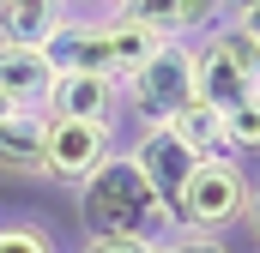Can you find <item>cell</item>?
<instances>
[{
    "label": "cell",
    "instance_id": "obj_1",
    "mask_svg": "<svg viewBox=\"0 0 260 253\" xmlns=\"http://www.w3.org/2000/svg\"><path fill=\"white\" fill-rule=\"evenodd\" d=\"M79 223H85V235H121V241H145V247H164L176 235V211L151 193V181L133 169L127 151L103 157L97 175H85Z\"/></svg>",
    "mask_w": 260,
    "mask_h": 253
},
{
    "label": "cell",
    "instance_id": "obj_2",
    "mask_svg": "<svg viewBox=\"0 0 260 253\" xmlns=\"http://www.w3.org/2000/svg\"><path fill=\"white\" fill-rule=\"evenodd\" d=\"M248 169H242V157H200L194 175L182 181L176 193V235H230V223H242V211H248Z\"/></svg>",
    "mask_w": 260,
    "mask_h": 253
},
{
    "label": "cell",
    "instance_id": "obj_3",
    "mask_svg": "<svg viewBox=\"0 0 260 253\" xmlns=\"http://www.w3.org/2000/svg\"><path fill=\"white\" fill-rule=\"evenodd\" d=\"M260 91V43L242 24H212L206 36H194V97L212 103L218 115L236 109L242 97Z\"/></svg>",
    "mask_w": 260,
    "mask_h": 253
},
{
    "label": "cell",
    "instance_id": "obj_4",
    "mask_svg": "<svg viewBox=\"0 0 260 253\" xmlns=\"http://www.w3.org/2000/svg\"><path fill=\"white\" fill-rule=\"evenodd\" d=\"M188 103H194V43L188 36H170L145 66H133L121 78V109L139 126H170Z\"/></svg>",
    "mask_w": 260,
    "mask_h": 253
},
{
    "label": "cell",
    "instance_id": "obj_5",
    "mask_svg": "<svg viewBox=\"0 0 260 253\" xmlns=\"http://www.w3.org/2000/svg\"><path fill=\"white\" fill-rule=\"evenodd\" d=\"M103 157H115V121H49L37 181H55V187L79 193L85 175H97Z\"/></svg>",
    "mask_w": 260,
    "mask_h": 253
},
{
    "label": "cell",
    "instance_id": "obj_6",
    "mask_svg": "<svg viewBox=\"0 0 260 253\" xmlns=\"http://www.w3.org/2000/svg\"><path fill=\"white\" fill-rule=\"evenodd\" d=\"M127 157H133V169L151 181V193H157V199L176 211V193H182V181L194 175L200 151L182 139V133H176V126H145V133L133 139V151H127Z\"/></svg>",
    "mask_w": 260,
    "mask_h": 253
},
{
    "label": "cell",
    "instance_id": "obj_7",
    "mask_svg": "<svg viewBox=\"0 0 260 253\" xmlns=\"http://www.w3.org/2000/svg\"><path fill=\"white\" fill-rule=\"evenodd\" d=\"M49 121H115L121 115V78L109 72H55V91L43 103Z\"/></svg>",
    "mask_w": 260,
    "mask_h": 253
},
{
    "label": "cell",
    "instance_id": "obj_8",
    "mask_svg": "<svg viewBox=\"0 0 260 253\" xmlns=\"http://www.w3.org/2000/svg\"><path fill=\"white\" fill-rule=\"evenodd\" d=\"M115 12L133 24H151L157 36H188V43L224 24V0H115Z\"/></svg>",
    "mask_w": 260,
    "mask_h": 253
},
{
    "label": "cell",
    "instance_id": "obj_9",
    "mask_svg": "<svg viewBox=\"0 0 260 253\" xmlns=\"http://www.w3.org/2000/svg\"><path fill=\"white\" fill-rule=\"evenodd\" d=\"M0 91L12 97V109H43L49 91H55V61H49V49L0 43Z\"/></svg>",
    "mask_w": 260,
    "mask_h": 253
},
{
    "label": "cell",
    "instance_id": "obj_10",
    "mask_svg": "<svg viewBox=\"0 0 260 253\" xmlns=\"http://www.w3.org/2000/svg\"><path fill=\"white\" fill-rule=\"evenodd\" d=\"M67 18V0H0V43L18 49H49Z\"/></svg>",
    "mask_w": 260,
    "mask_h": 253
},
{
    "label": "cell",
    "instance_id": "obj_11",
    "mask_svg": "<svg viewBox=\"0 0 260 253\" xmlns=\"http://www.w3.org/2000/svg\"><path fill=\"white\" fill-rule=\"evenodd\" d=\"M43 139H49L43 109H12L0 121V175H37L43 169Z\"/></svg>",
    "mask_w": 260,
    "mask_h": 253
},
{
    "label": "cell",
    "instance_id": "obj_12",
    "mask_svg": "<svg viewBox=\"0 0 260 253\" xmlns=\"http://www.w3.org/2000/svg\"><path fill=\"white\" fill-rule=\"evenodd\" d=\"M164 43H170V36H157L151 24H133L121 12H109V72H115V78H127L133 66H145Z\"/></svg>",
    "mask_w": 260,
    "mask_h": 253
},
{
    "label": "cell",
    "instance_id": "obj_13",
    "mask_svg": "<svg viewBox=\"0 0 260 253\" xmlns=\"http://www.w3.org/2000/svg\"><path fill=\"white\" fill-rule=\"evenodd\" d=\"M170 126H176V133L194 145L200 157H224V115H218L212 103H200V97H194V103H188V109H182Z\"/></svg>",
    "mask_w": 260,
    "mask_h": 253
},
{
    "label": "cell",
    "instance_id": "obj_14",
    "mask_svg": "<svg viewBox=\"0 0 260 253\" xmlns=\"http://www.w3.org/2000/svg\"><path fill=\"white\" fill-rule=\"evenodd\" d=\"M224 151H230V157L260 151V91H254V97H242L236 109H224Z\"/></svg>",
    "mask_w": 260,
    "mask_h": 253
},
{
    "label": "cell",
    "instance_id": "obj_15",
    "mask_svg": "<svg viewBox=\"0 0 260 253\" xmlns=\"http://www.w3.org/2000/svg\"><path fill=\"white\" fill-rule=\"evenodd\" d=\"M0 253H61V241L49 235V223L6 217V223H0Z\"/></svg>",
    "mask_w": 260,
    "mask_h": 253
},
{
    "label": "cell",
    "instance_id": "obj_16",
    "mask_svg": "<svg viewBox=\"0 0 260 253\" xmlns=\"http://www.w3.org/2000/svg\"><path fill=\"white\" fill-rule=\"evenodd\" d=\"M157 253H230V241H218V235H170Z\"/></svg>",
    "mask_w": 260,
    "mask_h": 253
},
{
    "label": "cell",
    "instance_id": "obj_17",
    "mask_svg": "<svg viewBox=\"0 0 260 253\" xmlns=\"http://www.w3.org/2000/svg\"><path fill=\"white\" fill-rule=\"evenodd\" d=\"M79 253H157L145 247V241H121V235H85V247Z\"/></svg>",
    "mask_w": 260,
    "mask_h": 253
},
{
    "label": "cell",
    "instance_id": "obj_18",
    "mask_svg": "<svg viewBox=\"0 0 260 253\" xmlns=\"http://www.w3.org/2000/svg\"><path fill=\"white\" fill-rule=\"evenodd\" d=\"M67 12L73 18H103V12H115V0H67Z\"/></svg>",
    "mask_w": 260,
    "mask_h": 253
},
{
    "label": "cell",
    "instance_id": "obj_19",
    "mask_svg": "<svg viewBox=\"0 0 260 253\" xmlns=\"http://www.w3.org/2000/svg\"><path fill=\"white\" fill-rule=\"evenodd\" d=\"M242 223L254 229V241H260V181H254V193H248V211H242Z\"/></svg>",
    "mask_w": 260,
    "mask_h": 253
},
{
    "label": "cell",
    "instance_id": "obj_20",
    "mask_svg": "<svg viewBox=\"0 0 260 253\" xmlns=\"http://www.w3.org/2000/svg\"><path fill=\"white\" fill-rule=\"evenodd\" d=\"M6 115H12V97H6V91H0V121H6Z\"/></svg>",
    "mask_w": 260,
    "mask_h": 253
}]
</instances>
